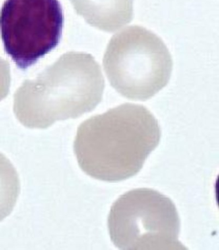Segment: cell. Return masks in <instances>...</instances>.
I'll return each mask as SVG.
<instances>
[{
    "instance_id": "obj_6",
    "label": "cell",
    "mask_w": 219,
    "mask_h": 250,
    "mask_svg": "<svg viewBox=\"0 0 219 250\" xmlns=\"http://www.w3.org/2000/svg\"><path fill=\"white\" fill-rule=\"evenodd\" d=\"M134 0H71L78 14L91 26L114 32L130 23Z\"/></svg>"
},
{
    "instance_id": "obj_5",
    "label": "cell",
    "mask_w": 219,
    "mask_h": 250,
    "mask_svg": "<svg viewBox=\"0 0 219 250\" xmlns=\"http://www.w3.org/2000/svg\"><path fill=\"white\" fill-rule=\"evenodd\" d=\"M59 0H5L0 10V35L5 53L27 69L54 49L64 26Z\"/></svg>"
},
{
    "instance_id": "obj_2",
    "label": "cell",
    "mask_w": 219,
    "mask_h": 250,
    "mask_svg": "<svg viewBox=\"0 0 219 250\" xmlns=\"http://www.w3.org/2000/svg\"><path fill=\"white\" fill-rule=\"evenodd\" d=\"M104 88L100 66L92 55L67 53L34 80L24 81L14 94V112L25 127L46 129L94 110Z\"/></svg>"
},
{
    "instance_id": "obj_4",
    "label": "cell",
    "mask_w": 219,
    "mask_h": 250,
    "mask_svg": "<svg viewBox=\"0 0 219 250\" xmlns=\"http://www.w3.org/2000/svg\"><path fill=\"white\" fill-rule=\"evenodd\" d=\"M111 241L124 250H187L179 240L181 222L170 198L148 188L124 193L107 220Z\"/></svg>"
},
{
    "instance_id": "obj_7",
    "label": "cell",
    "mask_w": 219,
    "mask_h": 250,
    "mask_svg": "<svg viewBox=\"0 0 219 250\" xmlns=\"http://www.w3.org/2000/svg\"><path fill=\"white\" fill-rule=\"evenodd\" d=\"M20 192L17 171L9 159L0 153V222L11 213Z\"/></svg>"
},
{
    "instance_id": "obj_3",
    "label": "cell",
    "mask_w": 219,
    "mask_h": 250,
    "mask_svg": "<svg viewBox=\"0 0 219 250\" xmlns=\"http://www.w3.org/2000/svg\"><path fill=\"white\" fill-rule=\"evenodd\" d=\"M103 65L117 92L131 100L145 101L168 84L173 62L160 37L144 27L133 25L113 36Z\"/></svg>"
},
{
    "instance_id": "obj_8",
    "label": "cell",
    "mask_w": 219,
    "mask_h": 250,
    "mask_svg": "<svg viewBox=\"0 0 219 250\" xmlns=\"http://www.w3.org/2000/svg\"><path fill=\"white\" fill-rule=\"evenodd\" d=\"M10 71L9 63L0 58V101L9 94Z\"/></svg>"
},
{
    "instance_id": "obj_1",
    "label": "cell",
    "mask_w": 219,
    "mask_h": 250,
    "mask_svg": "<svg viewBox=\"0 0 219 250\" xmlns=\"http://www.w3.org/2000/svg\"><path fill=\"white\" fill-rule=\"evenodd\" d=\"M161 136L158 121L148 109L125 103L82 123L74 152L80 168L89 176L117 183L142 170Z\"/></svg>"
}]
</instances>
